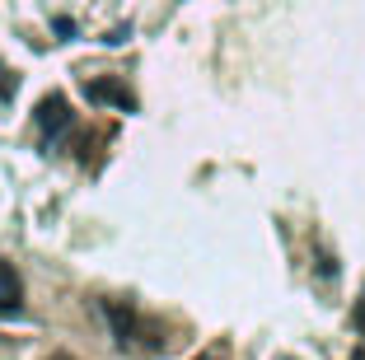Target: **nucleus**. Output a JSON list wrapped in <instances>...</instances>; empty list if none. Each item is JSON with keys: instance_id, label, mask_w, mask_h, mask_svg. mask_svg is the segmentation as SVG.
Segmentation results:
<instances>
[{"instance_id": "1a4fd4ad", "label": "nucleus", "mask_w": 365, "mask_h": 360, "mask_svg": "<svg viewBox=\"0 0 365 360\" xmlns=\"http://www.w3.org/2000/svg\"><path fill=\"white\" fill-rule=\"evenodd\" d=\"M351 360H365V351H356V356H351Z\"/></svg>"}, {"instance_id": "f03ea898", "label": "nucleus", "mask_w": 365, "mask_h": 360, "mask_svg": "<svg viewBox=\"0 0 365 360\" xmlns=\"http://www.w3.org/2000/svg\"><path fill=\"white\" fill-rule=\"evenodd\" d=\"M66 127H71V103H66L61 94H47L43 103H38V131H43V145H52Z\"/></svg>"}, {"instance_id": "20e7f679", "label": "nucleus", "mask_w": 365, "mask_h": 360, "mask_svg": "<svg viewBox=\"0 0 365 360\" xmlns=\"http://www.w3.org/2000/svg\"><path fill=\"white\" fill-rule=\"evenodd\" d=\"M85 94L94 98V103H118L122 113H131V108H136V98H131L122 85H98V80H94V85H85Z\"/></svg>"}, {"instance_id": "423d86ee", "label": "nucleus", "mask_w": 365, "mask_h": 360, "mask_svg": "<svg viewBox=\"0 0 365 360\" xmlns=\"http://www.w3.org/2000/svg\"><path fill=\"white\" fill-rule=\"evenodd\" d=\"M192 360H225V346H206L202 356H192Z\"/></svg>"}, {"instance_id": "0eeeda50", "label": "nucleus", "mask_w": 365, "mask_h": 360, "mask_svg": "<svg viewBox=\"0 0 365 360\" xmlns=\"http://www.w3.org/2000/svg\"><path fill=\"white\" fill-rule=\"evenodd\" d=\"M356 328L365 332V290H361V299H356Z\"/></svg>"}, {"instance_id": "7ed1b4c3", "label": "nucleus", "mask_w": 365, "mask_h": 360, "mask_svg": "<svg viewBox=\"0 0 365 360\" xmlns=\"http://www.w3.org/2000/svg\"><path fill=\"white\" fill-rule=\"evenodd\" d=\"M24 314V281L5 257H0V318H19Z\"/></svg>"}, {"instance_id": "9d476101", "label": "nucleus", "mask_w": 365, "mask_h": 360, "mask_svg": "<svg viewBox=\"0 0 365 360\" xmlns=\"http://www.w3.org/2000/svg\"><path fill=\"white\" fill-rule=\"evenodd\" d=\"M281 360H290V356H281Z\"/></svg>"}, {"instance_id": "39448f33", "label": "nucleus", "mask_w": 365, "mask_h": 360, "mask_svg": "<svg viewBox=\"0 0 365 360\" xmlns=\"http://www.w3.org/2000/svg\"><path fill=\"white\" fill-rule=\"evenodd\" d=\"M14 89H19V75H14L10 66L0 61V108H5V103H10V98H14Z\"/></svg>"}, {"instance_id": "6e6552de", "label": "nucleus", "mask_w": 365, "mask_h": 360, "mask_svg": "<svg viewBox=\"0 0 365 360\" xmlns=\"http://www.w3.org/2000/svg\"><path fill=\"white\" fill-rule=\"evenodd\" d=\"M47 360H76V356H66V351H56V356H47Z\"/></svg>"}, {"instance_id": "f257e3e1", "label": "nucleus", "mask_w": 365, "mask_h": 360, "mask_svg": "<svg viewBox=\"0 0 365 360\" xmlns=\"http://www.w3.org/2000/svg\"><path fill=\"white\" fill-rule=\"evenodd\" d=\"M103 314H108V328L118 337V346L127 356H160L164 351V328L150 323V318L131 309L127 299H103Z\"/></svg>"}]
</instances>
